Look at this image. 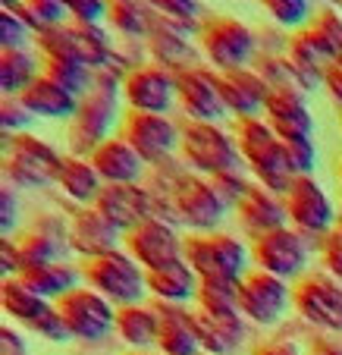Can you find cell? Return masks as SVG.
Masks as SVG:
<instances>
[{
    "label": "cell",
    "mask_w": 342,
    "mask_h": 355,
    "mask_svg": "<svg viewBox=\"0 0 342 355\" xmlns=\"http://www.w3.org/2000/svg\"><path fill=\"white\" fill-rule=\"evenodd\" d=\"M235 145L242 151V161L251 167V173L258 176L264 189L276 195H286L296 173H292V164H289V151L286 141L270 129L267 120L261 116H251V120H239L235 126Z\"/></svg>",
    "instance_id": "1"
},
{
    "label": "cell",
    "mask_w": 342,
    "mask_h": 355,
    "mask_svg": "<svg viewBox=\"0 0 342 355\" xmlns=\"http://www.w3.org/2000/svg\"><path fill=\"white\" fill-rule=\"evenodd\" d=\"M120 120V82L101 69L94 88L82 98L75 116L69 120V148L75 157H91L94 148H101L110 135V129Z\"/></svg>",
    "instance_id": "2"
},
{
    "label": "cell",
    "mask_w": 342,
    "mask_h": 355,
    "mask_svg": "<svg viewBox=\"0 0 342 355\" xmlns=\"http://www.w3.org/2000/svg\"><path fill=\"white\" fill-rule=\"evenodd\" d=\"M79 270L85 286L101 293L107 302H114L116 309L141 305L145 295H148V270L123 248L101 258H88V261H82Z\"/></svg>",
    "instance_id": "3"
},
{
    "label": "cell",
    "mask_w": 342,
    "mask_h": 355,
    "mask_svg": "<svg viewBox=\"0 0 342 355\" xmlns=\"http://www.w3.org/2000/svg\"><path fill=\"white\" fill-rule=\"evenodd\" d=\"M182 258L201 280L242 283L249 277V248L226 233H192L182 242Z\"/></svg>",
    "instance_id": "4"
},
{
    "label": "cell",
    "mask_w": 342,
    "mask_h": 355,
    "mask_svg": "<svg viewBox=\"0 0 342 355\" xmlns=\"http://www.w3.org/2000/svg\"><path fill=\"white\" fill-rule=\"evenodd\" d=\"M41 51V60H75L82 67L101 73L114 60L110 38L98 26H82V22H66L44 35H35Z\"/></svg>",
    "instance_id": "5"
},
{
    "label": "cell",
    "mask_w": 342,
    "mask_h": 355,
    "mask_svg": "<svg viewBox=\"0 0 342 355\" xmlns=\"http://www.w3.org/2000/svg\"><path fill=\"white\" fill-rule=\"evenodd\" d=\"M60 164L63 157L32 132L3 139V176L19 189H44L57 182Z\"/></svg>",
    "instance_id": "6"
},
{
    "label": "cell",
    "mask_w": 342,
    "mask_h": 355,
    "mask_svg": "<svg viewBox=\"0 0 342 355\" xmlns=\"http://www.w3.org/2000/svg\"><path fill=\"white\" fill-rule=\"evenodd\" d=\"M182 157H186L188 167H195L198 173L210 176V180L239 173L242 164H245L233 135L223 132L214 123H192V120L182 126Z\"/></svg>",
    "instance_id": "7"
},
{
    "label": "cell",
    "mask_w": 342,
    "mask_h": 355,
    "mask_svg": "<svg viewBox=\"0 0 342 355\" xmlns=\"http://www.w3.org/2000/svg\"><path fill=\"white\" fill-rule=\"evenodd\" d=\"M170 205L179 214V223H186L192 233H214L229 214V205L217 186L201 176H179L176 189H170Z\"/></svg>",
    "instance_id": "8"
},
{
    "label": "cell",
    "mask_w": 342,
    "mask_h": 355,
    "mask_svg": "<svg viewBox=\"0 0 342 355\" xmlns=\"http://www.w3.org/2000/svg\"><path fill=\"white\" fill-rule=\"evenodd\" d=\"M57 311H60V318L73 340L101 343L116 330V311L120 309H116L114 302L104 299L101 293H94V289H88V286H79L57 302Z\"/></svg>",
    "instance_id": "9"
},
{
    "label": "cell",
    "mask_w": 342,
    "mask_h": 355,
    "mask_svg": "<svg viewBox=\"0 0 342 355\" xmlns=\"http://www.w3.org/2000/svg\"><path fill=\"white\" fill-rule=\"evenodd\" d=\"M201 51L214 69L220 73H235V69H249V60L255 54V35L245 22L233 16H210L198 32Z\"/></svg>",
    "instance_id": "10"
},
{
    "label": "cell",
    "mask_w": 342,
    "mask_h": 355,
    "mask_svg": "<svg viewBox=\"0 0 342 355\" xmlns=\"http://www.w3.org/2000/svg\"><path fill=\"white\" fill-rule=\"evenodd\" d=\"M251 258H255L258 270L289 283L296 277H302L311 261L308 236H302L292 227H280L273 233L258 236L255 245H251Z\"/></svg>",
    "instance_id": "11"
},
{
    "label": "cell",
    "mask_w": 342,
    "mask_h": 355,
    "mask_svg": "<svg viewBox=\"0 0 342 355\" xmlns=\"http://www.w3.org/2000/svg\"><path fill=\"white\" fill-rule=\"evenodd\" d=\"M292 230L302 236H330L336 230V208L314 176H296L282 195Z\"/></svg>",
    "instance_id": "12"
},
{
    "label": "cell",
    "mask_w": 342,
    "mask_h": 355,
    "mask_svg": "<svg viewBox=\"0 0 342 355\" xmlns=\"http://www.w3.org/2000/svg\"><path fill=\"white\" fill-rule=\"evenodd\" d=\"M296 305L292 289L286 280L270 277L264 270H249V277L239 283V311L242 318L261 324V327H273L289 315V309Z\"/></svg>",
    "instance_id": "13"
},
{
    "label": "cell",
    "mask_w": 342,
    "mask_h": 355,
    "mask_svg": "<svg viewBox=\"0 0 342 355\" xmlns=\"http://www.w3.org/2000/svg\"><path fill=\"white\" fill-rule=\"evenodd\" d=\"M123 94H126L129 107L138 114L167 116L170 107L179 101V76L170 67L145 63V67L129 69V76L123 79Z\"/></svg>",
    "instance_id": "14"
},
{
    "label": "cell",
    "mask_w": 342,
    "mask_h": 355,
    "mask_svg": "<svg viewBox=\"0 0 342 355\" xmlns=\"http://www.w3.org/2000/svg\"><path fill=\"white\" fill-rule=\"evenodd\" d=\"M120 135L138 151L145 164H163L176 148H182V129L170 116H157V114L129 110L123 116Z\"/></svg>",
    "instance_id": "15"
},
{
    "label": "cell",
    "mask_w": 342,
    "mask_h": 355,
    "mask_svg": "<svg viewBox=\"0 0 342 355\" xmlns=\"http://www.w3.org/2000/svg\"><path fill=\"white\" fill-rule=\"evenodd\" d=\"M296 311L308 324L330 334H342V286L327 274H311L292 286Z\"/></svg>",
    "instance_id": "16"
},
{
    "label": "cell",
    "mask_w": 342,
    "mask_h": 355,
    "mask_svg": "<svg viewBox=\"0 0 342 355\" xmlns=\"http://www.w3.org/2000/svg\"><path fill=\"white\" fill-rule=\"evenodd\" d=\"M179 104L192 123H217L229 114L220 92V73L204 67L179 69Z\"/></svg>",
    "instance_id": "17"
},
{
    "label": "cell",
    "mask_w": 342,
    "mask_h": 355,
    "mask_svg": "<svg viewBox=\"0 0 342 355\" xmlns=\"http://www.w3.org/2000/svg\"><path fill=\"white\" fill-rule=\"evenodd\" d=\"M182 242L176 236L173 223H167L163 217H151V220L138 223L132 233H126V252L141 264L145 270H157L163 264H173L182 258Z\"/></svg>",
    "instance_id": "18"
},
{
    "label": "cell",
    "mask_w": 342,
    "mask_h": 355,
    "mask_svg": "<svg viewBox=\"0 0 342 355\" xmlns=\"http://www.w3.org/2000/svg\"><path fill=\"white\" fill-rule=\"evenodd\" d=\"M120 242H126V233L107 220L98 208H82L73 217L69 227V248L79 252L82 261L88 258H101L110 252H120Z\"/></svg>",
    "instance_id": "19"
},
{
    "label": "cell",
    "mask_w": 342,
    "mask_h": 355,
    "mask_svg": "<svg viewBox=\"0 0 342 355\" xmlns=\"http://www.w3.org/2000/svg\"><path fill=\"white\" fill-rule=\"evenodd\" d=\"M94 208L101 211L114 227H120L123 233H132L138 223L157 217L151 192L141 189L138 182H132V186H104V192H101V198H98Z\"/></svg>",
    "instance_id": "20"
},
{
    "label": "cell",
    "mask_w": 342,
    "mask_h": 355,
    "mask_svg": "<svg viewBox=\"0 0 342 355\" xmlns=\"http://www.w3.org/2000/svg\"><path fill=\"white\" fill-rule=\"evenodd\" d=\"M264 120L270 123L280 139H311L314 135V120L308 114L305 98L289 85H276L267 98L264 107Z\"/></svg>",
    "instance_id": "21"
},
{
    "label": "cell",
    "mask_w": 342,
    "mask_h": 355,
    "mask_svg": "<svg viewBox=\"0 0 342 355\" xmlns=\"http://www.w3.org/2000/svg\"><path fill=\"white\" fill-rule=\"evenodd\" d=\"M220 92L229 114H235L239 120H251L267 107L273 88L264 82V76L251 73V69H235V73H220Z\"/></svg>",
    "instance_id": "22"
},
{
    "label": "cell",
    "mask_w": 342,
    "mask_h": 355,
    "mask_svg": "<svg viewBox=\"0 0 342 355\" xmlns=\"http://www.w3.org/2000/svg\"><path fill=\"white\" fill-rule=\"evenodd\" d=\"M195 327L201 336L204 355H229L239 349L242 336H245V324H242V311H208L195 305Z\"/></svg>",
    "instance_id": "23"
},
{
    "label": "cell",
    "mask_w": 342,
    "mask_h": 355,
    "mask_svg": "<svg viewBox=\"0 0 342 355\" xmlns=\"http://www.w3.org/2000/svg\"><path fill=\"white\" fill-rule=\"evenodd\" d=\"M88 161L94 164V170L101 173V180L107 186H132V182H138L141 170H145L141 155L123 135H114L101 148H94V155Z\"/></svg>",
    "instance_id": "24"
},
{
    "label": "cell",
    "mask_w": 342,
    "mask_h": 355,
    "mask_svg": "<svg viewBox=\"0 0 342 355\" xmlns=\"http://www.w3.org/2000/svg\"><path fill=\"white\" fill-rule=\"evenodd\" d=\"M157 315H161V334L157 346L163 355H201V336L195 327V315L186 305H163L157 302Z\"/></svg>",
    "instance_id": "25"
},
{
    "label": "cell",
    "mask_w": 342,
    "mask_h": 355,
    "mask_svg": "<svg viewBox=\"0 0 342 355\" xmlns=\"http://www.w3.org/2000/svg\"><path fill=\"white\" fill-rule=\"evenodd\" d=\"M198 289H201V277L192 270L186 258L173 264H163L157 270H148V293L163 305H188L198 302Z\"/></svg>",
    "instance_id": "26"
},
{
    "label": "cell",
    "mask_w": 342,
    "mask_h": 355,
    "mask_svg": "<svg viewBox=\"0 0 342 355\" xmlns=\"http://www.w3.org/2000/svg\"><path fill=\"white\" fill-rule=\"evenodd\" d=\"M235 211H239L242 227L249 230L255 239L264 233H273V230L286 227V217H289L286 205L280 201V195L264 189V186H251L249 195L235 205Z\"/></svg>",
    "instance_id": "27"
},
{
    "label": "cell",
    "mask_w": 342,
    "mask_h": 355,
    "mask_svg": "<svg viewBox=\"0 0 342 355\" xmlns=\"http://www.w3.org/2000/svg\"><path fill=\"white\" fill-rule=\"evenodd\" d=\"M19 101L32 116H44V120H73L82 104V98H75L69 88H63L60 82H54L44 73L35 79V85Z\"/></svg>",
    "instance_id": "28"
},
{
    "label": "cell",
    "mask_w": 342,
    "mask_h": 355,
    "mask_svg": "<svg viewBox=\"0 0 342 355\" xmlns=\"http://www.w3.org/2000/svg\"><path fill=\"white\" fill-rule=\"evenodd\" d=\"M57 186H60L73 201H79V205H85V208H94L107 182L101 180V173L94 170V164L88 161V157L66 155L63 157V164H60Z\"/></svg>",
    "instance_id": "29"
},
{
    "label": "cell",
    "mask_w": 342,
    "mask_h": 355,
    "mask_svg": "<svg viewBox=\"0 0 342 355\" xmlns=\"http://www.w3.org/2000/svg\"><path fill=\"white\" fill-rule=\"evenodd\" d=\"M79 277H82V270H75L73 264L54 261V264L26 268L19 274V280L26 283L32 293H38L41 299H47V302H54V305H57L63 295H69L73 289H79Z\"/></svg>",
    "instance_id": "30"
},
{
    "label": "cell",
    "mask_w": 342,
    "mask_h": 355,
    "mask_svg": "<svg viewBox=\"0 0 342 355\" xmlns=\"http://www.w3.org/2000/svg\"><path fill=\"white\" fill-rule=\"evenodd\" d=\"M116 334L123 343L135 349L157 346V334H161V315L157 305H129V309L116 311Z\"/></svg>",
    "instance_id": "31"
},
{
    "label": "cell",
    "mask_w": 342,
    "mask_h": 355,
    "mask_svg": "<svg viewBox=\"0 0 342 355\" xmlns=\"http://www.w3.org/2000/svg\"><path fill=\"white\" fill-rule=\"evenodd\" d=\"M41 73H44V67H38V57L28 47L3 51L0 54V88H3V98H22Z\"/></svg>",
    "instance_id": "32"
},
{
    "label": "cell",
    "mask_w": 342,
    "mask_h": 355,
    "mask_svg": "<svg viewBox=\"0 0 342 355\" xmlns=\"http://www.w3.org/2000/svg\"><path fill=\"white\" fill-rule=\"evenodd\" d=\"M0 299H3V311H7L13 321H22L26 327H35L47 311L54 309V302H47V299H41L38 293H32L19 277H16V280H3Z\"/></svg>",
    "instance_id": "33"
},
{
    "label": "cell",
    "mask_w": 342,
    "mask_h": 355,
    "mask_svg": "<svg viewBox=\"0 0 342 355\" xmlns=\"http://www.w3.org/2000/svg\"><path fill=\"white\" fill-rule=\"evenodd\" d=\"M3 7L19 13L35 35H44L57 26H66L69 19V3H60V0H26V3H3Z\"/></svg>",
    "instance_id": "34"
},
{
    "label": "cell",
    "mask_w": 342,
    "mask_h": 355,
    "mask_svg": "<svg viewBox=\"0 0 342 355\" xmlns=\"http://www.w3.org/2000/svg\"><path fill=\"white\" fill-rule=\"evenodd\" d=\"M107 19L114 22V28L126 38H145L154 32V13L148 3H135V0H116L110 3Z\"/></svg>",
    "instance_id": "35"
},
{
    "label": "cell",
    "mask_w": 342,
    "mask_h": 355,
    "mask_svg": "<svg viewBox=\"0 0 342 355\" xmlns=\"http://www.w3.org/2000/svg\"><path fill=\"white\" fill-rule=\"evenodd\" d=\"M41 63H44V76H51V79L60 82L63 88H69L75 98H85L94 88V82H98L94 69L82 67V63H75V60H41Z\"/></svg>",
    "instance_id": "36"
},
{
    "label": "cell",
    "mask_w": 342,
    "mask_h": 355,
    "mask_svg": "<svg viewBox=\"0 0 342 355\" xmlns=\"http://www.w3.org/2000/svg\"><path fill=\"white\" fill-rule=\"evenodd\" d=\"M57 239H60V236H51V233H44V230H35V233H28L26 239L16 242V245H19V258H22V270L38 268V264L60 261V252H66V248H60Z\"/></svg>",
    "instance_id": "37"
},
{
    "label": "cell",
    "mask_w": 342,
    "mask_h": 355,
    "mask_svg": "<svg viewBox=\"0 0 342 355\" xmlns=\"http://www.w3.org/2000/svg\"><path fill=\"white\" fill-rule=\"evenodd\" d=\"M308 32L330 60L333 63L342 60V16L336 10H321L314 16V22L308 26Z\"/></svg>",
    "instance_id": "38"
},
{
    "label": "cell",
    "mask_w": 342,
    "mask_h": 355,
    "mask_svg": "<svg viewBox=\"0 0 342 355\" xmlns=\"http://www.w3.org/2000/svg\"><path fill=\"white\" fill-rule=\"evenodd\" d=\"M198 309L208 311H233L239 309V283H226V280H201L198 289Z\"/></svg>",
    "instance_id": "39"
},
{
    "label": "cell",
    "mask_w": 342,
    "mask_h": 355,
    "mask_svg": "<svg viewBox=\"0 0 342 355\" xmlns=\"http://www.w3.org/2000/svg\"><path fill=\"white\" fill-rule=\"evenodd\" d=\"M264 10H267L280 26H289V28H298V26H305V22H314V7H311L308 0H267Z\"/></svg>",
    "instance_id": "40"
},
{
    "label": "cell",
    "mask_w": 342,
    "mask_h": 355,
    "mask_svg": "<svg viewBox=\"0 0 342 355\" xmlns=\"http://www.w3.org/2000/svg\"><path fill=\"white\" fill-rule=\"evenodd\" d=\"M32 35L35 32L26 26V19H22L19 13L3 7V13H0V47H3V51H19V47H26V41L32 38Z\"/></svg>",
    "instance_id": "41"
},
{
    "label": "cell",
    "mask_w": 342,
    "mask_h": 355,
    "mask_svg": "<svg viewBox=\"0 0 342 355\" xmlns=\"http://www.w3.org/2000/svg\"><path fill=\"white\" fill-rule=\"evenodd\" d=\"M289 151V164L296 176H311V167L317 164V148L314 139H282Z\"/></svg>",
    "instance_id": "42"
},
{
    "label": "cell",
    "mask_w": 342,
    "mask_h": 355,
    "mask_svg": "<svg viewBox=\"0 0 342 355\" xmlns=\"http://www.w3.org/2000/svg\"><path fill=\"white\" fill-rule=\"evenodd\" d=\"M35 116L26 110L19 98H3V114H0V123H3V132H13V135H22V129L32 123Z\"/></svg>",
    "instance_id": "43"
},
{
    "label": "cell",
    "mask_w": 342,
    "mask_h": 355,
    "mask_svg": "<svg viewBox=\"0 0 342 355\" xmlns=\"http://www.w3.org/2000/svg\"><path fill=\"white\" fill-rule=\"evenodd\" d=\"M32 330L38 336H44V340H51V343H69V340H73V336H69V330H66V324H63V318H60V311H57V305L47 311V315L41 318Z\"/></svg>",
    "instance_id": "44"
},
{
    "label": "cell",
    "mask_w": 342,
    "mask_h": 355,
    "mask_svg": "<svg viewBox=\"0 0 342 355\" xmlns=\"http://www.w3.org/2000/svg\"><path fill=\"white\" fill-rule=\"evenodd\" d=\"M107 13H110V3H101V0H79V3H69L73 22H82V26H98Z\"/></svg>",
    "instance_id": "45"
},
{
    "label": "cell",
    "mask_w": 342,
    "mask_h": 355,
    "mask_svg": "<svg viewBox=\"0 0 342 355\" xmlns=\"http://www.w3.org/2000/svg\"><path fill=\"white\" fill-rule=\"evenodd\" d=\"M323 264L330 274L342 280V220L336 223L333 233L323 236Z\"/></svg>",
    "instance_id": "46"
},
{
    "label": "cell",
    "mask_w": 342,
    "mask_h": 355,
    "mask_svg": "<svg viewBox=\"0 0 342 355\" xmlns=\"http://www.w3.org/2000/svg\"><path fill=\"white\" fill-rule=\"evenodd\" d=\"M0 227H3V236H10L16 230V223H19V201H16L13 189L3 186V192H0Z\"/></svg>",
    "instance_id": "47"
},
{
    "label": "cell",
    "mask_w": 342,
    "mask_h": 355,
    "mask_svg": "<svg viewBox=\"0 0 342 355\" xmlns=\"http://www.w3.org/2000/svg\"><path fill=\"white\" fill-rule=\"evenodd\" d=\"M157 10H163V13L173 16V19L182 22V26L195 22V19H198V13H201V7H198V3H186V0H163V3H157Z\"/></svg>",
    "instance_id": "48"
},
{
    "label": "cell",
    "mask_w": 342,
    "mask_h": 355,
    "mask_svg": "<svg viewBox=\"0 0 342 355\" xmlns=\"http://www.w3.org/2000/svg\"><path fill=\"white\" fill-rule=\"evenodd\" d=\"M323 85H327L330 94H333V98L342 104V67H339V63H333V67L327 69V76H323Z\"/></svg>",
    "instance_id": "49"
},
{
    "label": "cell",
    "mask_w": 342,
    "mask_h": 355,
    "mask_svg": "<svg viewBox=\"0 0 342 355\" xmlns=\"http://www.w3.org/2000/svg\"><path fill=\"white\" fill-rule=\"evenodd\" d=\"M3 355H26V346H22L19 334H13L10 327H3Z\"/></svg>",
    "instance_id": "50"
},
{
    "label": "cell",
    "mask_w": 342,
    "mask_h": 355,
    "mask_svg": "<svg viewBox=\"0 0 342 355\" xmlns=\"http://www.w3.org/2000/svg\"><path fill=\"white\" fill-rule=\"evenodd\" d=\"M258 355H298L289 343H267V346L258 349Z\"/></svg>",
    "instance_id": "51"
},
{
    "label": "cell",
    "mask_w": 342,
    "mask_h": 355,
    "mask_svg": "<svg viewBox=\"0 0 342 355\" xmlns=\"http://www.w3.org/2000/svg\"><path fill=\"white\" fill-rule=\"evenodd\" d=\"M339 176H342V164H339Z\"/></svg>",
    "instance_id": "52"
},
{
    "label": "cell",
    "mask_w": 342,
    "mask_h": 355,
    "mask_svg": "<svg viewBox=\"0 0 342 355\" xmlns=\"http://www.w3.org/2000/svg\"><path fill=\"white\" fill-rule=\"evenodd\" d=\"M339 67H342V60H339Z\"/></svg>",
    "instance_id": "53"
}]
</instances>
